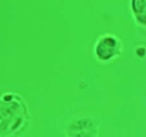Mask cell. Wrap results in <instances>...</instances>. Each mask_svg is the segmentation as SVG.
<instances>
[{
	"mask_svg": "<svg viewBox=\"0 0 146 137\" xmlns=\"http://www.w3.org/2000/svg\"><path fill=\"white\" fill-rule=\"evenodd\" d=\"M27 121V107L17 94L0 97V137H7L20 131Z\"/></svg>",
	"mask_w": 146,
	"mask_h": 137,
	"instance_id": "obj_1",
	"label": "cell"
},
{
	"mask_svg": "<svg viewBox=\"0 0 146 137\" xmlns=\"http://www.w3.org/2000/svg\"><path fill=\"white\" fill-rule=\"evenodd\" d=\"M122 51H123L122 40L112 33H105L99 36L93 46V54L96 60L103 61V63L117 59L122 54Z\"/></svg>",
	"mask_w": 146,
	"mask_h": 137,
	"instance_id": "obj_2",
	"label": "cell"
},
{
	"mask_svg": "<svg viewBox=\"0 0 146 137\" xmlns=\"http://www.w3.org/2000/svg\"><path fill=\"white\" fill-rule=\"evenodd\" d=\"M67 136L69 137H96V124L90 119H79L69 124L67 128Z\"/></svg>",
	"mask_w": 146,
	"mask_h": 137,
	"instance_id": "obj_3",
	"label": "cell"
},
{
	"mask_svg": "<svg viewBox=\"0 0 146 137\" xmlns=\"http://www.w3.org/2000/svg\"><path fill=\"white\" fill-rule=\"evenodd\" d=\"M130 10L133 19L139 26H145V10H146V0H130Z\"/></svg>",
	"mask_w": 146,
	"mask_h": 137,
	"instance_id": "obj_4",
	"label": "cell"
}]
</instances>
